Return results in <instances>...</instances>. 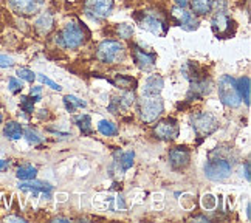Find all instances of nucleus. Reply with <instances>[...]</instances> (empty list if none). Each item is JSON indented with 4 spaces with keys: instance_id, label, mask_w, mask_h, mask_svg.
<instances>
[{
    "instance_id": "nucleus-1",
    "label": "nucleus",
    "mask_w": 251,
    "mask_h": 223,
    "mask_svg": "<svg viewBox=\"0 0 251 223\" xmlns=\"http://www.w3.org/2000/svg\"><path fill=\"white\" fill-rule=\"evenodd\" d=\"M56 44H59L64 48H70L76 50L79 48L85 41V31L84 26H81L79 22H69L64 28L59 36H56Z\"/></svg>"
},
{
    "instance_id": "nucleus-2",
    "label": "nucleus",
    "mask_w": 251,
    "mask_h": 223,
    "mask_svg": "<svg viewBox=\"0 0 251 223\" xmlns=\"http://www.w3.org/2000/svg\"><path fill=\"white\" fill-rule=\"evenodd\" d=\"M219 98L222 101V104H225L226 107H239L242 99H240L239 92H237V85H236V79L229 74H224L220 76L219 79Z\"/></svg>"
},
{
    "instance_id": "nucleus-3",
    "label": "nucleus",
    "mask_w": 251,
    "mask_h": 223,
    "mask_svg": "<svg viewBox=\"0 0 251 223\" xmlns=\"http://www.w3.org/2000/svg\"><path fill=\"white\" fill-rule=\"evenodd\" d=\"M126 47L120 41H102L96 48V57L104 64H117L124 59Z\"/></svg>"
},
{
    "instance_id": "nucleus-4",
    "label": "nucleus",
    "mask_w": 251,
    "mask_h": 223,
    "mask_svg": "<svg viewBox=\"0 0 251 223\" xmlns=\"http://www.w3.org/2000/svg\"><path fill=\"white\" fill-rule=\"evenodd\" d=\"M163 110H165V104L160 96H144L143 99H140V118L143 123L152 124L155 123Z\"/></svg>"
},
{
    "instance_id": "nucleus-5",
    "label": "nucleus",
    "mask_w": 251,
    "mask_h": 223,
    "mask_svg": "<svg viewBox=\"0 0 251 223\" xmlns=\"http://www.w3.org/2000/svg\"><path fill=\"white\" fill-rule=\"evenodd\" d=\"M191 125L197 137H208L219 129V121L209 112H197L191 116Z\"/></svg>"
},
{
    "instance_id": "nucleus-6",
    "label": "nucleus",
    "mask_w": 251,
    "mask_h": 223,
    "mask_svg": "<svg viewBox=\"0 0 251 223\" xmlns=\"http://www.w3.org/2000/svg\"><path fill=\"white\" fill-rule=\"evenodd\" d=\"M231 163L226 158H211L205 164V175L211 181H224L231 175Z\"/></svg>"
},
{
    "instance_id": "nucleus-7",
    "label": "nucleus",
    "mask_w": 251,
    "mask_h": 223,
    "mask_svg": "<svg viewBox=\"0 0 251 223\" xmlns=\"http://www.w3.org/2000/svg\"><path fill=\"white\" fill-rule=\"evenodd\" d=\"M113 9V0H85L84 13L93 21L107 19Z\"/></svg>"
},
{
    "instance_id": "nucleus-8",
    "label": "nucleus",
    "mask_w": 251,
    "mask_h": 223,
    "mask_svg": "<svg viewBox=\"0 0 251 223\" xmlns=\"http://www.w3.org/2000/svg\"><path fill=\"white\" fill-rule=\"evenodd\" d=\"M211 26H212V31L217 37H229L234 31V21L231 19L228 14H225V11H217L211 19Z\"/></svg>"
},
{
    "instance_id": "nucleus-9",
    "label": "nucleus",
    "mask_w": 251,
    "mask_h": 223,
    "mask_svg": "<svg viewBox=\"0 0 251 223\" xmlns=\"http://www.w3.org/2000/svg\"><path fill=\"white\" fill-rule=\"evenodd\" d=\"M8 5L19 16H33L44 8V0H8Z\"/></svg>"
},
{
    "instance_id": "nucleus-10",
    "label": "nucleus",
    "mask_w": 251,
    "mask_h": 223,
    "mask_svg": "<svg viewBox=\"0 0 251 223\" xmlns=\"http://www.w3.org/2000/svg\"><path fill=\"white\" fill-rule=\"evenodd\" d=\"M155 137L158 140H163V141H169V140H176L180 133V125H178V121L174 120V118H166L157 124L155 130Z\"/></svg>"
},
{
    "instance_id": "nucleus-11",
    "label": "nucleus",
    "mask_w": 251,
    "mask_h": 223,
    "mask_svg": "<svg viewBox=\"0 0 251 223\" xmlns=\"http://www.w3.org/2000/svg\"><path fill=\"white\" fill-rule=\"evenodd\" d=\"M171 16H172L174 21H176L183 28V30H186V31L197 30L199 19L196 17L194 13H189V11H186L185 8H181V6H176V8H172Z\"/></svg>"
},
{
    "instance_id": "nucleus-12",
    "label": "nucleus",
    "mask_w": 251,
    "mask_h": 223,
    "mask_svg": "<svg viewBox=\"0 0 251 223\" xmlns=\"http://www.w3.org/2000/svg\"><path fill=\"white\" fill-rule=\"evenodd\" d=\"M138 19V22H140V26L143 28V30H146V31H151L152 34H155V36H165L168 33V25L161 21V19L155 17V16H152V14H144L140 17L137 16Z\"/></svg>"
},
{
    "instance_id": "nucleus-13",
    "label": "nucleus",
    "mask_w": 251,
    "mask_h": 223,
    "mask_svg": "<svg viewBox=\"0 0 251 223\" xmlns=\"http://www.w3.org/2000/svg\"><path fill=\"white\" fill-rule=\"evenodd\" d=\"M19 189L24 191V192H31L33 196H37V194H41L44 198H51V192H53V186L50 183L47 181H41V180H25L24 183L19 185Z\"/></svg>"
},
{
    "instance_id": "nucleus-14",
    "label": "nucleus",
    "mask_w": 251,
    "mask_h": 223,
    "mask_svg": "<svg viewBox=\"0 0 251 223\" xmlns=\"http://www.w3.org/2000/svg\"><path fill=\"white\" fill-rule=\"evenodd\" d=\"M191 160V150L186 146H177L169 152V163L174 169H185Z\"/></svg>"
},
{
    "instance_id": "nucleus-15",
    "label": "nucleus",
    "mask_w": 251,
    "mask_h": 223,
    "mask_svg": "<svg viewBox=\"0 0 251 223\" xmlns=\"http://www.w3.org/2000/svg\"><path fill=\"white\" fill-rule=\"evenodd\" d=\"M209 92H211V79L199 77V79L191 81L188 99H201V98H205Z\"/></svg>"
},
{
    "instance_id": "nucleus-16",
    "label": "nucleus",
    "mask_w": 251,
    "mask_h": 223,
    "mask_svg": "<svg viewBox=\"0 0 251 223\" xmlns=\"http://www.w3.org/2000/svg\"><path fill=\"white\" fill-rule=\"evenodd\" d=\"M133 61L141 70H149V69H152L153 65H155L157 54L155 53H148V51L141 50L140 47L135 45L133 47Z\"/></svg>"
},
{
    "instance_id": "nucleus-17",
    "label": "nucleus",
    "mask_w": 251,
    "mask_h": 223,
    "mask_svg": "<svg viewBox=\"0 0 251 223\" xmlns=\"http://www.w3.org/2000/svg\"><path fill=\"white\" fill-rule=\"evenodd\" d=\"M165 87V79L160 74H152L149 76L143 87V95L144 96H158Z\"/></svg>"
},
{
    "instance_id": "nucleus-18",
    "label": "nucleus",
    "mask_w": 251,
    "mask_h": 223,
    "mask_svg": "<svg viewBox=\"0 0 251 223\" xmlns=\"http://www.w3.org/2000/svg\"><path fill=\"white\" fill-rule=\"evenodd\" d=\"M34 26H36L37 33H39L41 36H47L48 33L53 30V26H54V19H53L51 13L41 14L39 17H37Z\"/></svg>"
},
{
    "instance_id": "nucleus-19",
    "label": "nucleus",
    "mask_w": 251,
    "mask_h": 223,
    "mask_svg": "<svg viewBox=\"0 0 251 223\" xmlns=\"http://www.w3.org/2000/svg\"><path fill=\"white\" fill-rule=\"evenodd\" d=\"M3 135H5V138H8V140L17 141V140H21L24 137V129L17 121H8L3 125Z\"/></svg>"
},
{
    "instance_id": "nucleus-20",
    "label": "nucleus",
    "mask_w": 251,
    "mask_h": 223,
    "mask_svg": "<svg viewBox=\"0 0 251 223\" xmlns=\"http://www.w3.org/2000/svg\"><path fill=\"white\" fill-rule=\"evenodd\" d=\"M192 13L196 16H205L211 13L212 6H214V0H189Z\"/></svg>"
},
{
    "instance_id": "nucleus-21",
    "label": "nucleus",
    "mask_w": 251,
    "mask_h": 223,
    "mask_svg": "<svg viewBox=\"0 0 251 223\" xmlns=\"http://www.w3.org/2000/svg\"><path fill=\"white\" fill-rule=\"evenodd\" d=\"M236 85H237V92H239V96L240 99H244L247 105H250V77L248 76H242L239 77V79L236 81Z\"/></svg>"
},
{
    "instance_id": "nucleus-22",
    "label": "nucleus",
    "mask_w": 251,
    "mask_h": 223,
    "mask_svg": "<svg viewBox=\"0 0 251 223\" xmlns=\"http://www.w3.org/2000/svg\"><path fill=\"white\" fill-rule=\"evenodd\" d=\"M36 175H37V169L33 166V164H22V166H19L16 171V177L22 181L33 180V178H36Z\"/></svg>"
},
{
    "instance_id": "nucleus-23",
    "label": "nucleus",
    "mask_w": 251,
    "mask_h": 223,
    "mask_svg": "<svg viewBox=\"0 0 251 223\" xmlns=\"http://www.w3.org/2000/svg\"><path fill=\"white\" fill-rule=\"evenodd\" d=\"M98 130L101 135H104V137H115V135H118V132H120L118 125L112 121H107V120H101L98 123Z\"/></svg>"
},
{
    "instance_id": "nucleus-24",
    "label": "nucleus",
    "mask_w": 251,
    "mask_h": 223,
    "mask_svg": "<svg viewBox=\"0 0 251 223\" xmlns=\"http://www.w3.org/2000/svg\"><path fill=\"white\" fill-rule=\"evenodd\" d=\"M75 124L79 127L82 135H90L93 132V129H92V118H90V115H87V113H82L79 116H76Z\"/></svg>"
},
{
    "instance_id": "nucleus-25",
    "label": "nucleus",
    "mask_w": 251,
    "mask_h": 223,
    "mask_svg": "<svg viewBox=\"0 0 251 223\" xmlns=\"http://www.w3.org/2000/svg\"><path fill=\"white\" fill-rule=\"evenodd\" d=\"M133 158H135L133 150H127L121 153V157L118 160H115V164L118 166V169H121V172H124L133 166Z\"/></svg>"
},
{
    "instance_id": "nucleus-26",
    "label": "nucleus",
    "mask_w": 251,
    "mask_h": 223,
    "mask_svg": "<svg viewBox=\"0 0 251 223\" xmlns=\"http://www.w3.org/2000/svg\"><path fill=\"white\" fill-rule=\"evenodd\" d=\"M113 84L124 90H133L135 87H137V79H133V77L126 76V74H117Z\"/></svg>"
},
{
    "instance_id": "nucleus-27",
    "label": "nucleus",
    "mask_w": 251,
    "mask_h": 223,
    "mask_svg": "<svg viewBox=\"0 0 251 223\" xmlns=\"http://www.w3.org/2000/svg\"><path fill=\"white\" fill-rule=\"evenodd\" d=\"M64 104H65V109L69 112H75L76 109H82V107H87V102L81 98H78V96L75 95H69L64 98Z\"/></svg>"
},
{
    "instance_id": "nucleus-28",
    "label": "nucleus",
    "mask_w": 251,
    "mask_h": 223,
    "mask_svg": "<svg viewBox=\"0 0 251 223\" xmlns=\"http://www.w3.org/2000/svg\"><path fill=\"white\" fill-rule=\"evenodd\" d=\"M42 96H22L21 98V109L26 113H33L34 112V102L41 101Z\"/></svg>"
},
{
    "instance_id": "nucleus-29",
    "label": "nucleus",
    "mask_w": 251,
    "mask_h": 223,
    "mask_svg": "<svg viewBox=\"0 0 251 223\" xmlns=\"http://www.w3.org/2000/svg\"><path fill=\"white\" fill-rule=\"evenodd\" d=\"M183 73H185V77L189 81H194V79H199L200 77L199 65L196 62H186V65L183 67Z\"/></svg>"
},
{
    "instance_id": "nucleus-30",
    "label": "nucleus",
    "mask_w": 251,
    "mask_h": 223,
    "mask_svg": "<svg viewBox=\"0 0 251 223\" xmlns=\"http://www.w3.org/2000/svg\"><path fill=\"white\" fill-rule=\"evenodd\" d=\"M24 135H25L26 141L30 143V144H33V146H37V144H41L44 141V138L41 137V135L37 133L34 129H31V127H26L24 130Z\"/></svg>"
},
{
    "instance_id": "nucleus-31",
    "label": "nucleus",
    "mask_w": 251,
    "mask_h": 223,
    "mask_svg": "<svg viewBox=\"0 0 251 223\" xmlns=\"http://www.w3.org/2000/svg\"><path fill=\"white\" fill-rule=\"evenodd\" d=\"M16 74H17L19 79L26 81V82H33L36 79V73L30 69H19Z\"/></svg>"
},
{
    "instance_id": "nucleus-32",
    "label": "nucleus",
    "mask_w": 251,
    "mask_h": 223,
    "mask_svg": "<svg viewBox=\"0 0 251 223\" xmlns=\"http://www.w3.org/2000/svg\"><path fill=\"white\" fill-rule=\"evenodd\" d=\"M118 101H120V105H123L124 109H129L130 105L133 104V101H135V95H133L132 90H127L123 96H120Z\"/></svg>"
},
{
    "instance_id": "nucleus-33",
    "label": "nucleus",
    "mask_w": 251,
    "mask_h": 223,
    "mask_svg": "<svg viewBox=\"0 0 251 223\" xmlns=\"http://www.w3.org/2000/svg\"><path fill=\"white\" fill-rule=\"evenodd\" d=\"M8 89H9V92H11V93L22 92V89H24L22 79H19V77H9V79H8Z\"/></svg>"
},
{
    "instance_id": "nucleus-34",
    "label": "nucleus",
    "mask_w": 251,
    "mask_h": 223,
    "mask_svg": "<svg viewBox=\"0 0 251 223\" xmlns=\"http://www.w3.org/2000/svg\"><path fill=\"white\" fill-rule=\"evenodd\" d=\"M117 33L123 39H130L133 34V28L127 24H120V25H117Z\"/></svg>"
},
{
    "instance_id": "nucleus-35",
    "label": "nucleus",
    "mask_w": 251,
    "mask_h": 223,
    "mask_svg": "<svg viewBox=\"0 0 251 223\" xmlns=\"http://www.w3.org/2000/svg\"><path fill=\"white\" fill-rule=\"evenodd\" d=\"M37 77H39V81H41L42 84L48 85L50 89H53V90H56V92H61V90H62V87H61L59 84L54 82V81H51L50 77H47L45 74H37Z\"/></svg>"
},
{
    "instance_id": "nucleus-36",
    "label": "nucleus",
    "mask_w": 251,
    "mask_h": 223,
    "mask_svg": "<svg viewBox=\"0 0 251 223\" xmlns=\"http://www.w3.org/2000/svg\"><path fill=\"white\" fill-rule=\"evenodd\" d=\"M201 206L205 209H212L216 206V197L211 196V194H205L203 198H201Z\"/></svg>"
},
{
    "instance_id": "nucleus-37",
    "label": "nucleus",
    "mask_w": 251,
    "mask_h": 223,
    "mask_svg": "<svg viewBox=\"0 0 251 223\" xmlns=\"http://www.w3.org/2000/svg\"><path fill=\"white\" fill-rule=\"evenodd\" d=\"M14 65V59L6 54H0V69H11Z\"/></svg>"
},
{
    "instance_id": "nucleus-38",
    "label": "nucleus",
    "mask_w": 251,
    "mask_h": 223,
    "mask_svg": "<svg viewBox=\"0 0 251 223\" xmlns=\"http://www.w3.org/2000/svg\"><path fill=\"white\" fill-rule=\"evenodd\" d=\"M9 166V161L8 160H0V172H5Z\"/></svg>"
},
{
    "instance_id": "nucleus-39",
    "label": "nucleus",
    "mask_w": 251,
    "mask_h": 223,
    "mask_svg": "<svg viewBox=\"0 0 251 223\" xmlns=\"http://www.w3.org/2000/svg\"><path fill=\"white\" fill-rule=\"evenodd\" d=\"M41 92H42V87H33V89L30 90V95L31 96H39Z\"/></svg>"
},
{
    "instance_id": "nucleus-40",
    "label": "nucleus",
    "mask_w": 251,
    "mask_h": 223,
    "mask_svg": "<svg viewBox=\"0 0 251 223\" xmlns=\"http://www.w3.org/2000/svg\"><path fill=\"white\" fill-rule=\"evenodd\" d=\"M245 178H247V181L251 180V175H250V161L245 163Z\"/></svg>"
},
{
    "instance_id": "nucleus-41",
    "label": "nucleus",
    "mask_w": 251,
    "mask_h": 223,
    "mask_svg": "<svg viewBox=\"0 0 251 223\" xmlns=\"http://www.w3.org/2000/svg\"><path fill=\"white\" fill-rule=\"evenodd\" d=\"M6 222H25V219L22 217H17V216H11V217H6Z\"/></svg>"
},
{
    "instance_id": "nucleus-42",
    "label": "nucleus",
    "mask_w": 251,
    "mask_h": 223,
    "mask_svg": "<svg viewBox=\"0 0 251 223\" xmlns=\"http://www.w3.org/2000/svg\"><path fill=\"white\" fill-rule=\"evenodd\" d=\"M174 2H176V5L177 6H181V8H185L188 3H189V0H174Z\"/></svg>"
},
{
    "instance_id": "nucleus-43",
    "label": "nucleus",
    "mask_w": 251,
    "mask_h": 223,
    "mask_svg": "<svg viewBox=\"0 0 251 223\" xmlns=\"http://www.w3.org/2000/svg\"><path fill=\"white\" fill-rule=\"evenodd\" d=\"M53 222H69V219H62V217H56V219H53Z\"/></svg>"
},
{
    "instance_id": "nucleus-44",
    "label": "nucleus",
    "mask_w": 251,
    "mask_h": 223,
    "mask_svg": "<svg viewBox=\"0 0 251 223\" xmlns=\"http://www.w3.org/2000/svg\"><path fill=\"white\" fill-rule=\"evenodd\" d=\"M0 123H2V115H0Z\"/></svg>"
}]
</instances>
